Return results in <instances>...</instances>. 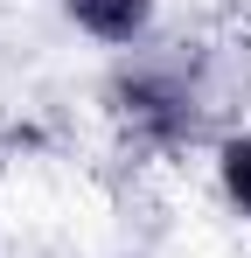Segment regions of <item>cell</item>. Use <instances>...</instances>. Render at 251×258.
Segmentation results:
<instances>
[{
    "mask_svg": "<svg viewBox=\"0 0 251 258\" xmlns=\"http://www.w3.org/2000/svg\"><path fill=\"white\" fill-rule=\"evenodd\" d=\"M112 119L147 147H189L203 133V84L181 63H133L112 70Z\"/></svg>",
    "mask_w": 251,
    "mask_h": 258,
    "instance_id": "cell-1",
    "label": "cell"
},
{
    "mask_svg": "<svg viewBox=\"0 0 251 258\" xmlns=\"http://www.w3.org/2000/svg\"><path fill=\"white\" fill-rule=\"evenodd\" d=\"M63 21L105 49H140L161 21V0H63Z\"/></svg>",
    "mask_w": 251,
    "mask_h": 258,
    "instance_id": "cell-2",
    "label": "cell"
},
{
    "mask_svg": "<svg viewBox=\"0 0 251 258\" xmlns=\"http://www.w3.org/2000/svg\"><path fill=\"white\" fill-rule=\"evenodd\" d=\"M216 188L237 216H251V133H230L216 140Z\"/></svg>",
    "mask_w": 251,
    "mask_h": 258,
    "instance_id": "cell-3",
    "label": "cell"
}]
</instances>
